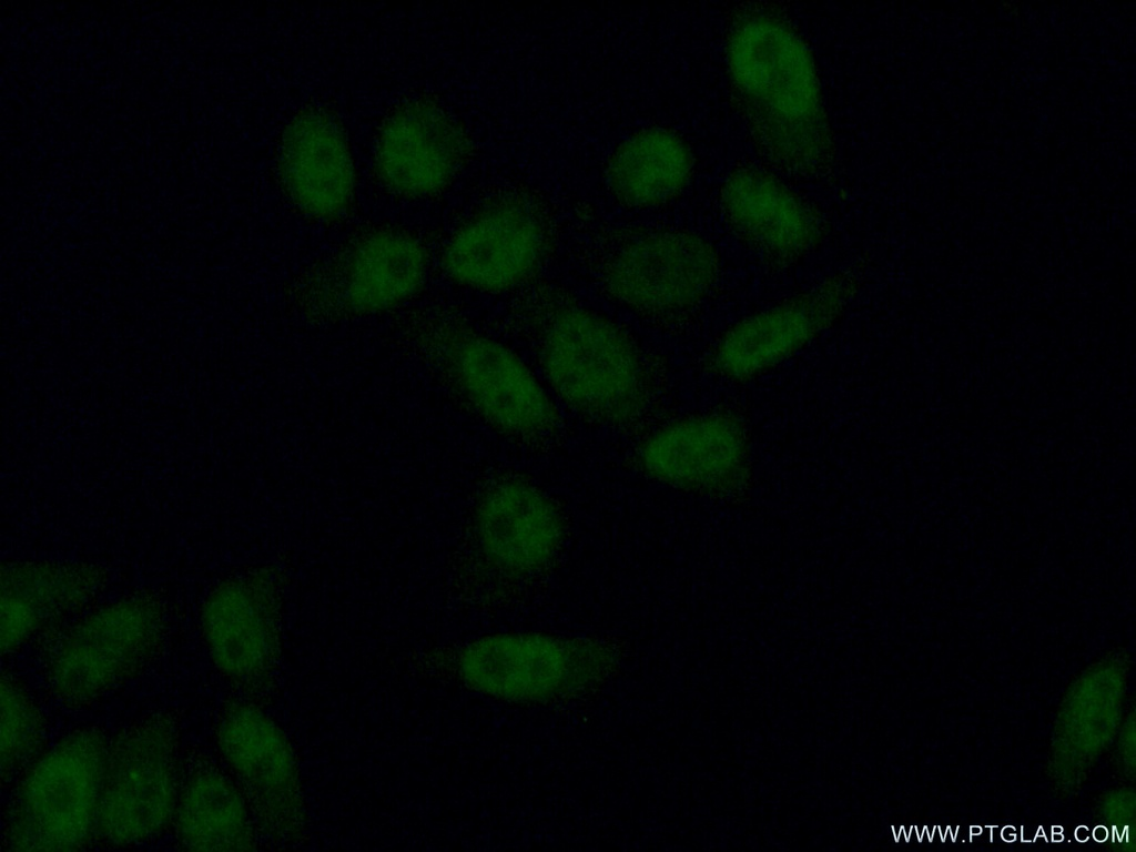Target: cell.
<instances>
[{"label":"cell","instance_id":"20","mask_svg":"<svg viewBox=\"0 0 1136 852\" xmlns=\"http://www.w3.org/2000/svg\"><path fill=\"white\" fill-rule=\"evenodd\" d=\"M43 717L27 688L11 674L1 677V773L11 778L39 749Z\"/></svg>","mask_w":1136,"mask_h":852},{"label":"cell","instance_id":"16","mask_svg":"<svg viewBox=\"0 0 1136 852\" xmlns=\"http://www.w3.org/2000/svg\"><path fill=\"white\" fill-rule=\"evenodd\" d=\"M721 203L731 225L771 255L798 257L818 239V222L809 206L765 172H732L722 186Z\"/></svg>","mask_w":1136,"mask_h":852},{"label":"cell","instance_id":"19","mask_svg":"<svg viewBox=\"0 0 1136 852\" xmlns=\"http://www.w3.org/2000/svg\"><path fill=\"white\" fill-rule=\"evenodd\" d=\"M737 427L722 418L684 420L652 435L640 452L646 470L671 481H689L710 464L724 462L739 450Z\"/></svg>","mask_w":1136,"mask_h":852},{"label":"cell","instance_id":"14","mask_svg":"<svg viewBox=\"0 0 1136 852\" xmlns=\"http://www.w3.org/2000/svg\"><path fill=\"white\" fill-rule=\"evenodd\" d=\"M280 170L290 196L307 214L332 217L351 201L354 173L349 150L337 125L322 112L305 111L288 124Z\"/></svg>","mask_w":1136,"mask_h":852},{"label":"cell","instance_id":"21","mask_svg":"<svg viewBox=\"0 0 1136 852\" xmlns=\"http://www.w3.org/2000/svg\"><path fill=\"white\" fill-rule=\"evenodd\" d=\"M1106 816L1105 819L1112 821V825L1108 826L1116 829V824L1119 822L1127 824L1128 818H1134V800L1128 793H1119L1110 798L1105 807Z\"/></svg>","mask_w":1136,"mask_h":852},{"label":"cell","instance_id":"11","mask_svg":"<svg viewBox=\"0 0 1136 852\" xmlns=\"http://www.w3.org/2000/svg\"><path fill=\"white\" fill-rule=\"evenodd\" d=\"M848 296L844 282H830L815 292L762 311L734 325L719 342L713 363L731 378H747L792 355L841 311Z\"/></svg>","mask_w":1136,"mask_h":852},{"label":"cell","instance_id":"4","mask_svg":"<svg viewBox=\"0 0 1136 852\" xmlns=\"http://www.w3.org/2000/svg\"><path fill=\"white\" fill-rule=\"evenodd\" d=\"M182 763L172 711L145 713L121 729L109 744L97 835L115 846L159 836L173 822Z\"/></svg>","mask_w":1136,"mask_h":852},{"label":"cell","instance_id":"22","mask_svg":"<svg viewBox=\"0 0 1136 852\" xmlns=\"http://www.w3.org/2000/svg\"><path fill=\"white\" fill-rule=\"evenodd\" d=\"M1124 755L1126 757L1127 764L1134 765V721L1132 720L1130 727L1125 731L1123 739Z\"/></svg>","mask_w":1136,"mask_h":852},{"label":"cell","instance_id":"18","mask_svg":"<svg viewBox=\"0 0 1136 852\" xmlns=\"http://www.w3.org/2000/svg\"><path fill=\"white\" fill-rule=\"evenodd\" d=\"M692 171L687 144L674 133L650 129L637 133L612 155L608 179L613 193L632 206H651L672 199Z\"/></svg>","mask_w":1136,"mask_h":852},{"label":"cell","instance_id":"1","mask_svg":"<svg viewBox=\"0 0 1136 852\" xmlns=\"http://www.w3.org/2000/svg\"><path fill=\"white\" fill-rule=\"evenodd\" d=\"M727 63L764 159L794 178L823 173L832 161V138L816 67L801 37L775 16H744L730 32Z\"/></svg>","mask_w":1136,"mask_h":852},{"label":"cell","instance_id":"2","mask_svg":"<svg viewBox=\"0 0 1136 852\" xmlns=\"http://www.w3.org/2000/svg\"><path fill=\"white\" fill-rule=\"evenodd\" d=\"M110 741L95 726L70 731L29 762L4 815L2 848L69 851L97 835Z\"/></svg>","mask_w":1136,"mask_h":852},{"label":"cell","instance_id":"17","mask_svg":"<svg viewBox=\"0 0 1136 852\" xmlns=\"http://www.w3.org/2000/svg\"><path fill=\"white\" fill-rule=\"evenodd\" d=\"M425 274L424 251L412 236L398 231L373 233L348 260L343 300L356 312L384 311L414 294Z\"/></svg>","mask_w":1136,"mask_h":852},{"label":"cell","instance_id":"5","mask_svg":"<svg viewBox=\"0 0 1136 852\" xmlns=\"http://www.w3.org/2000/svg\"><path fill=\"white\" fill-rule=\"evenodd\" d=\"M216 746L258 832L278 848L307 842L308 811L295 750L262 706L232 700L216 724Z\"/></svg>","mask_w":1136,"mask_h":852},{"label":"cell","instance_id":"9","mask_svg":"<svg viewBox=\"0 0 1136 852\" xmlns=\"http://www.w3.org/2000/svg\"><path fill=\"white\" fill-rule=\"evenodd\" d=\"M457 379L490 424L513 435L539 436L556 428L555 404L529 367L494 338L469 337L456 349Z\"/></svg>","mask_w":1136,"mask_h":852},{"label":"cell","instance_id":"13","mask_svg":"<svg viewBox=\"0 0 1136 852\" xmlns=\"http://www.w3.org/2000/svg\"><path fill=\"white\" fill-rule=\"evenodd\" d=\"M172 823L186 850L257 849L260 832L243 793L226 768L207 754L192 753L183 761Z\"/></svg>","mask_w":1136,"mask_h":852},{"label":"cell","instance_id":"12","mask_svg":"<svg viewBox=\"0 0 1136 852\" xmlns=\"http://www.w3.org/2000/svg\"><path fill=\"white\" fill-rule=\"evenodd\" d=\"M464 142L455 124L429 102H409L386 121L377 166L395 191L425 195L444 187L459 168Z\"/></svg>","mask_w":1136,"mask_h":852},{"label":"cell","instance_id":"8","mask_svg":"<svg viewBox=\"0 0 1136 852\" xmlns=\"http://www.w3.org/2000/svg\"><path fill=\"white\" fill-rule=\"evenodd\" d=\"M210 658L219 673L260 706L273 700L280 686L282 642L277 606L244 584L216 590L203 611Z\"/></svg>","mask_w":1136,"mask_h":852},{"label":"cell","instance_id":"3","mask_svg":"<svg viewBox=\"0 0 1136 852\" xmlns=\"http://www.w3.org/2000/svg\"><path fill=\"white\" fill-rule=\"evenodd\" d=\"M540 361L555 393L579 413L617 423L643 404V363L609 318L579 306L557 311L540 339Z\"/></svg>","mask_w":1136,"mask_h":852},{"label":"cell","instance_id":"15","mask_svg":"<svg viewBox=\"0 0 1136 852\" xmlns=\"http://www.w3.org/2000/svg\"><path fill=\"white\" fill-rule=\"evenodd\" d=\"M480 545L497 567L527 574L558 551L562 524L552 503L534 487L508 481L493 488L478 514Z\"/></svg>","mask_w":1136,"mask_h":852},{"label":"cell","instance_id":"7","mask_svg":"<svg viewBox=\"0 0 1136 852\" xmlns=\"http://www.w3.org/2000/svg\"><path fill=\"white\" fill-rule=\"evenodd\" d=\"M719 271L713 247L686 231L652 232L620 248L606 264L602 283L622 306L668 313L700 301Z\"/></svg>","mask_w":1136,"mask_h":852},{"label":"cell","instance_id":"6","mask_svg":"<svg viewBox=\"0 0 1136 852\" xmlns=\"http://www.w3.org/2000/svg\"><path fill=\"white\" fill-rule=\"evenodd\" d=\"M163 617L152 602L128 600L87 616L53 647L44 682L65 706L85 707L140 674L160 648Z\"/></svg>","mask_w":1136,"mask_h":852},{"label":"cell","instance_id":"10","mask_svg":"<svg viewBox=\"0 0 1136 852\" xmlns=\"http://www.w3.org/2000/svg\"><path fill=\"white\" fill-rule=\"evenodd\" d=\"M544 235L526 207L507 204L466 223L447 246L444 264L456 282L484 292L523 283L539 264Z\"/></svg>","mask_w":1136,"mask_h":852}]
</instances>
